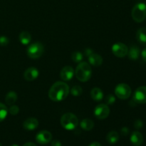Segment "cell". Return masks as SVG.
Returning a JSON list of instances; mask_svg holds the SVG:
<instances>
[{
  "mask_svg": "<svg viewBox=\"0 0 146 146\" xmlns=\"http://www.w3.org/2000/svg\"><path fill=\"white\" fill-rule=\"evenodd\" d=\"M69 86L66 83L57 81L54 83L48 91V97L55 102L64 101L69 94Z\"/></svg>",
  "mask_w": 146,
  "mask_h": 146,
  "instance_id": "1",
  "label": "cell"
},
{
  "mask_svg": "<svg viewBox=\"0 0 146 146\" xmlns=\"http://www.w3.org/2000/svg\"><path fill=\"white\" fill-rule=\"evenodd\" d=\"M76 77L81 82L88 81L92 75V69L89 64L86 62L78 63L75 71Z\"/></svg>",
  "mask_w": 146,
  "mask_h": 146,
  "instance_id": "2",
  "label": "cell"
},
{
  "mask_svg": "<svg viewBox=\"0 0 146 146\" xmlns=\"http://www.w3.org/2000/svg\"><path fill=\"white\" fill-rule=\"evenodd\" d=\"M61 124L67 131H73L78 125V119L74 114L66 113L61 116Z\"/></svg>",
  "mask_w": 146,
  "mask_h": 146,
  "instance_id": "3",
  "label": "cell"
},
{
  "mask_svg": "<svg viewBox=\"0 0 146 146\" xmlns=\"http://www.w3.org/2000/svg\"><path fill=\"white\" fill-rule=\"evenodd\" d=\"M133 19L138 23L143 22L146 18V4L138 3L133 7L131 12Z\"/></svg>",
  "mask_w": 146,
  "mask_h": 146,
  "instance_id": "4",
  "label": "cell"
},
{
  "mask_svg": "<svg viewBox=\"0 0 146 146\" xmlns=\"http://www.w3.org/2000/svg\"><path fill=\"white\" fill-rule=\"evenodd\" d=\"M44 47L40 42H35L31 44L27 48V55L32 59H36L40 58L44 54Z\"/></svg>",
  "mask_w": 146,
  "mask_h": 146,
  "instance_id": "5",
  "label": "cell"
},
{
  "mask_svg": "<svg viewBox=\"0 0 146 146\" xmlns=\"http://www.w3.org/2000/svg\"><path fill=\"white\" fill-rule=\"evenodd\" d=\"M115 94L120 99H128L131 95V87L126 84H118L115 88Z\"/></svg>",
  "mask_w": 146,
  "mask_h": 146,
  "instance_id": "6",
  "label": "cell"
},
{
  "mask_svg": "<svg viewBox=\"0 0 146 146\" xmlns=\"http://www.w3.org/2000/svg\"><path fill=\"white\" fill-rule=\"evenodd\" d=\"M112 53L118 58H123L128 55V48L125 44L121 42H118L114 44L111 47Z\"/></svg>",
  "mask_w": 146,
  "mask_h": 146,
  "instance_id": "7",
  "label": "cell"
},
{
  "mask_svg": "<svg viewBox=\"0 0 146 146\" xmlns=\"http://www.w3.org/2000/svg\"><path fill=\"white\" fill-rule=\"evenodd\" d=\"M109 113L110 109L106 104H99L94 109V115L99 120L107 118Z\"/></svg>",
  "mask_w": 146,
  "mask_h": 146,
  "instance_id": "8",
  "label": "cell"
},
{
  "mask_svg": "<svg viewBox=\"0 0 146 146\" xmlns=\"http://www.w3.org/2000/svg\"><path fill=\"white\" fill-rule=\"evenodd\" d=\"M133 101L136 104H146V86H141L135 90Z\"/></svg>",
  "mask_w": 146,
  "mask_h": 146,
  "instance_id": "9",
  "label": "cell"
},
{
  "mask_svg": "<svg viewBox=\"0 0 146 146\" xmlns=\"http://www.w3.org/2000/svg\"><path fill=\"white\" fill-rule=\"evenodd\" d=\"M52 140V134L48 131H41L36 135V141L41 145L47 144Z\"/></svg>",
  "mask_w": 146,
  "mask_h": 146,
  "instance_id": "10",
  "label": "cell"
},
{
  "mask_svg": "<svg viewBox=\"0 0 146 146\" xmlns=\"http://www.w3.org/2000/svg\"><path fill=\"white\" fill-rule=\"evenodd\" d=\"M74 74H75V71H74V68L70 66H66L61 69L60 76L63 81H68L72 79Z\"/></svg>",
  "mask_w": 146,
  "mask_h": 146,
  "instance_id": "11",
  "label": "cell"
},
{
  "mask_svg": "<svg viewBox=\"0 0 146 146\" xmlns=\"http://www.w3.org/2000/svg\"><path fill=\"white\" fill-rule=\"evenodd\" d=\"M39 71L35 67H29L24 73V78L27 81H34L38 78Z\"/></svg>",
  "mask_w": 146,
  "mask_h": 146,
  "instance_id": "12",
  "label": "cell"
},
{
  "mask_svg": "<svg viewBox=\"0 0 146 146\" xmlns=\"http://www.w3.org/2000/svg\"><path fill=\"white\" fill-rule=\"evenodd\" d=\"M38 126V121L36 118H29L23 123V127L27 131H34Z\"/></svg>",
  "mask_w": 146,
  "mask_h": 146,
  "instance_id": "13",
  "label": "cell"
},
{
  "mask_svg": "<svg viewBox=\"0 0 146 146\" xmlns=\"http://www.w3.org/2000/svg\"><path fill=\"white\" fill-rule=\"evenodd\" d=\"M131 143L135 146H141L143 143V136L138 131H134L131 135Z\"/></svg>",
  "mask_w": 146,
  "mask_h": 146,
  "instance_id": "14",
  "label": "cell"
},
{
  "mask_svg": "<svg viewBox=\"0 0 146 146\" xmlns=\"http://www.w3.org/2000/svg\"><path fill=\"white\" fill-rule=\"evenodd\" d=\"M88 59L90 64L94 66H99L103 64V58L101 57V56L98 54H95V53L89 56L88 57Z\"/></svg>",
  "mask_w": 146,
  "mask_h": 146,
  "instance_id": "15",
  "label": "cell"
},
{
  "mask_svg": "<svg viewBox=\"0 0 146 146\" xmlns=\"http://www.w3.org/2000/svg\"><path fill=\"white\" fill-rule=\"evenodd\" d=\"M91 97L94 101L99 102L104 98V93L99 88H94L91 91Z\"/></svg>",
  "mask_w": 146,
  "mask_h": 146,
  "instance_id": "16",
  "label": "cell"
},
{
  "mask_svg": "<svg viewBox=\"0 0 146 146\" xmlns=\"http://www.w3.org/2000/svg\"><path fill=\"white\" fill-rule=\"evenodd\" d=\"M136 38L138 42L143 46H146V28L139 29L136 33Z\"/></svg>",
  "mask_w": 146,
  "mask_h": 146,
  "instance_id": "17",
  "label": "cell"
},
{
  "mask_svg": "<svg viewBox=\"0 0 146 146\" xmlns=\"http://www.w3.org/2000/svg\"><path fill=\"white\" fill-rule=\"evenodd\" d=\"M140 48L136 46H132L128 52V58L131 60H137L140 56Z\"/></svg>",
  "mask_w": 146,
  "mask_h": 146,
  "instance_id": "18",
  "label": "cell"
},
{
  "mask_svg": "<svg viewBox=\"0 0 146 146\" xmlns=\"http://www.w3.org/2000/svg\"><path fill=\"white\" fill-rule=\"evenodd\" d=\"M19 41L23 45H28L31 41V36L28 31H22L19 34Z\"/></svg>",
  "mask_w": 146,
  "mask_h": 146,
  "instance_id": "19",
  "label": "cell"
},
{
  "mask_svg": "<svg viewBox=\"0 0 146 146\" xmlns=\"http://www.w3.org/2000/svg\"><path fill=\"white\" fill-rule=\"evenodd\" d=\"M119 140V135L115 131H112L108 133L106 135V141L110 144H115Z\"/></svg>",
  "mask_w": 146,
  "mask_h": 146,
  "instance_id": "20",
  "label": "cell"
},
{
  "mask_svg": "<svg viewBox=\"0 0 146 146\" xmlns=\"http://www.w3.org/2000/svg\"><path fill=\"white\" fill-rule=\"evenodd\" d=\"M81 127L83 130L86 131H91L94 127V123L89 118H85L81 122Z\"/></svg>",
  "mask_w": 146,
  "mask_h": 146,
  "instance_id": "21",
  "label": "cell"
},
{
  "mask_svg": "<svg viewBox=\"0 0 146 146\" xmlns=\"http://www.w3.org/2000/svg\"><path fill=\"white\" fill-rule=\"evenodd\" d=\"M17 94L14 91H10L7 94L5 97V101L7 105L11 106L14 104H15L16 101H17Z\"/></svg>",
  "mask_w": 146,
  "mask_h": 146,
  "instance_id": "22",
  "label": "cell"
},
{
  "mask_svg": "<svg viewBox=\"0 0 146 146\" xmlns=\"http://www.w3.org/2000/svg\"><path fill=\"white\" fill-rule=\"evenodd\" d=\"M8 109L4 104L0 103V122L4 121L7 116Z\"/></svg>",
  "mask_w": 146,
  "mask_h": 146,
  "instance_id": "23",
  "label": "cell"
},
{
  "mask_svg": "<svg viewBox=\"0 0 146 146\" xmlns=\"http://www.w3.org/2000/svg\"><path fill=\"white\" fill-rule=\"evenodd\" d=\"M71 94L75 97L81 96L83 94V89L79 85H75L71 89Z\"/></svg>",
  "mask_w": 146,
  "mask_h": 146,
  "instance_id": "24",
  "label": "cell"
},
{
  "mask_svg": "<svg viewBox=\"0 0 146 146\" xmlns=\"http://www.w3.org/2000/svg\"><path fill=\"white\" fill-rule=\"evenodd\" d=\"M71 58L75 63H80L84 59V56L79 51H74L71 55Z\"/></svg>",
  "mask_w": 146,
  "mask_h": 146,
  "instance_id": "25",
  "label": "cell"
},
{
  "mask_svg": "<svg viewBox=\"0 0 146 146\" xmlns=\"http://www.w3.org/2000/svg\"><path fill=\"white\" fill-rule=\"evenodd\" d=\"M105 102L106 105H112L115 102V98L112 94H109L105 98Z\"/></svg>",
  "mask_w": 146,
  "mask_h": 146,
  "instance_id": "26",
  "label": "cell"
},
{
  "mask_svg": "<svg viewBox=\"0 0 146 146\" xmlns=\"http://www.w3.org/2000/svg\"><path fill=\"white\" fill-rule=\"evenodd\" d=\"M9 112L10 113L11 115H16L19 112V108L18 106L11 105V106L9 108Z\"/></svg>",
  "mask_w": 146,
  "mask_h": 146,
  "instance_id": "27",
  "label": "cell"
},
{
  "mask_svg": "<svg viewBox=\"0 0 146 146\" xmlns=\"http://www.w3.org/2000/svg\"><path fill=\"white\" fill-rule=\"evenodd\" d=\"M9 42V40L7 36H0V46H6L8 45Z\"/></svg>",
  "mask_w": 146,
  "mask_h": 146,
  "instance_id": "28",
  "label": "cell"
},
{
  "mask_svg": "<svg viewBox=\"0 0 146 146\" xmlns=\"http://www.w3.org/2000/svg\"><path fill=\"white\" fill-rule=\"evenodd\" d=\"M143 123L141 120H136L135 121V123H134V127L136 129H141V128H143Z\"/></svg>",
  "mask_w": 146,
  "mask_h": 146,
  "instance_id": "29",
  "label": "cell"
},
{
  "mask_svg": "<svg viewBox=\"0 0 146 146\" xmlns=\"http://www.w3.org/2000/svg\"><path fill=\"white\" fill-rule=\"evenodd\" d=\"M129 129H128L127 127H123V128H121V135H123V136H126V135H128V134H129Z\"/></svg>",
  "mask_w": 146,
  "mask_h": 146,
  "instance_id": "30",
  "label": "cell"
},
{
  "mask_svg": "<svg viewBox=\"0 0 146 146\" xmlns=\"http://www.w3.org/2000/svg\"><path fill=\"white\" fill-rule=\"evenodd\" d=\"M92 54H94V51H93V50L91 49V48H86L85 51H84V55L87 57H88L89 56H91Z\"/></svg>",
  "mask_w": 146,
  "mask_h": 146,
  "instance_id": "31",
  "label": "cell"
},
{
  "mask_svg": "<svg viewBox=\"0 0 146 146\" xmlns=\"http://www.w3.org/2000/svg\"><path fill=\"white\" fill-rule=\"evenodd\" d=\"M62 145V144H61V143L59 141H58V140H54V141H53L52 142H51V146H61Z\"/></svg>",
  "mask_w": 146,
  "mask_h": 146,
  "instance_id": "32",
  "label": "cell"
},
{
  "mask_svg": "<svg viewBox=\"0 0 146 146\" xmlns=\"http://www.w3.org/2000/svg\"><path fill=\"white\" fill-rule=\"evenodd\" d=\"M141 56H142L143 60L146 62V48H144L142 51V52H141Z\"/></svg>",
  "mask_w": 146,
  "mask_h": 146,
  "instance_id": "33",
  "label": "cell"
},
{
  "mask_svg": "<svg viewBox=\"0 0 146 146\" xmlns=\"http://www.w3.org/2000/svg\"><path fill=\"white\" fill-rule=\"evenodd\" d=\"M88 146H101V145L98 142H93Z\"/></svg>",
  "mask_w": 146,
  "mask_h": 146,
  "instance_id": "34",
  "label": "cell"
},
{
  "mask_svg": "<svg viewBox=\"0 0 146 146\" xmlns=\"http://www.w3.org/2000/svg\"><path fill=\"white\" fill-rule=\"evenodd\" d=\"M23 146H36L34 143H31V142H29V143H26Z\"/></svg>",
  "mask_w": 146,
  "mask_h": 146,
  "instance_id": "35",
  "label": "cell"
},
{
  "mask_svg": "<svg viewBox=\"0 0 146 146\" xmlns=\"http://www.w3.org/2000/svg\"><path fill=\"white\" fill-rule=\"evenodd\" d=\"M11 146H19V145H17V144H14V145H11Z\"/></svg>",
  "mask_w": 146,
  "mask_h": 146,
  "instance_id": "36",
  "label": "cell"
},
{
  "mask_svg": "<svg viewBox=\"0 0 146 146\" xmlns=\"http://www.w3.org/2000/svg\"><path fill=\"white\" fill-rule=\"evenodd\" d=\"M0 146H2V145H1V143H0Z\"/></svg>",
  "mask_w": 146,
  "mask_h": 146,
  "instance_id": "37",
  "label": "cell"
}]
</instances>
